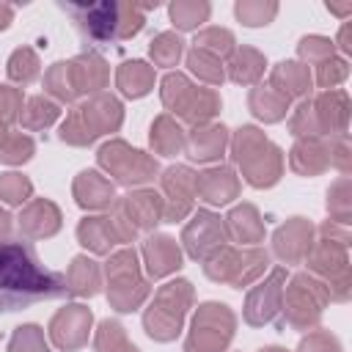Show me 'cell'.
I'll return each mask as SVG.
<instances>
[{
  "label": "cell",
  "mask_w": 352,
  "mask_h": 352,
  "mask_svg": "<svg viewBox=\"0 0 352 352\" xmlns=\"http://www.w3.org/2000/svg\"><path fill=\"white\" fill-rule=\"evenodd\" d=\"M66 294L63 280L47 270L25 239L0 242V311L28 308L33 302Z\"/></svg>",
  "instance_id": "obj_1"
}]
</instances>
